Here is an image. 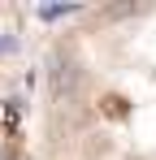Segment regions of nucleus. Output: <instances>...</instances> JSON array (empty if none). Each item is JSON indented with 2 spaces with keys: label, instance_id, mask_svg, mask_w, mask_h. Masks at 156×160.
<instances>
[{
  "label": "nucleus",
  "instance_id": "f257e3e1",
  "mask_svg": "<svg viewBox=\"0 0 156 160\" xmlns=\"http://www.w3.org/2000/svg\"><path fill=\"white\" fill-rule=\"evenodd\" d=\"M22 152V117H18V100L9 91H0V160H18Z\"/></svg>",
  "mask_w": 156,
  "mask_h": 160
}]
</instances>
